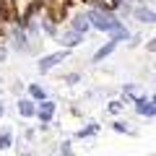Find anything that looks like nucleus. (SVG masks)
<instances>
[{"mask_svg":"<svg viewBox=\"0 0 156 156\" xmlns=\"http://www.w3.org/2000/svg\"><path fill=\"white\" fill-rule=\"evenodd\" d=\"M86 23H91V21H89V16H78V18H76V26H73V29L81 34V31H86V29H89Z\"/></svg>","mask_w":156,"mask_h":156,"instance_id":"obj_8","label":"nucleus"},{"mask_svg":"<svg viewBox=\"0 0 156 156\" xmlns=\"http://www.w3.org/2000/svg\"><path fill=\"white\" fill-rule=\"evenodd\" d=\"M86 16H89V21L94 23L99 31H109V34H112V39H128V37H130L128 29H125L122 23L117 21V18H112L109 13H104V11H89Z\"/></svg>","mask_w":156,"mask_h":156,"instance_id":"obj_1","label":"nucleus"},{"mask_svg":"<svg viewBox=\"0 0 156 156\" xmlns=\"http://www.w3.org/2000/svg\"><path fill=\"white\" fill-rule=\"evenodd\" d=\"M154 104H156V96H154Z\"/></svg>","mask_w":156,"mask_h":156,"instance_id":"obj_15","label":"nucleus"},{"mask_svg":"<svg viewBox=\"0 0 156 156\" xmlns=\"http://www.w3.org/2000/svg\"><path fill=\"white\" fill-rule=\"evenodd\" d=\"M148 50H156V39H151V44H148Z\"/></svg>","mask_w":156,"mask_h":156,"instance_id":"obj_13","label":"nucleus"},{"mask_svg":"<svg viewBox=\"0 0 156 156\" xmlns=\"http://www.w3.org/2000/svg\"><path fill=\"white\" fill-rule=\"evenodd\" d=\"M5 18V5H3V0H0V21Z\"/></svg>","mask_w":156,"mask_h":156,"instance_id":"obj_12","label":"nucleus"},{"mask_svg":"<svg viewBox=\"0 0 156 156\" xmlns=\"http://www.w3.org/2000/svg\"><path fill=\"white\" fill-rule=\"evenodd\" d=\"M135 16H138L140 21H151V23L156 21V13H154V11H146V8H138V11H135Z\"/></svg>","mask_w":156,"mask_h":156,"instance_id":"obj_7","label":"nucleus"},{"mask_svg":"<svg viewBox=\"0 0 156 156\" xmlns=\"http://www.w3.org/2000/svg\"><path fill=\"white\" fill-rule=\"evenodd\" d=\"M3 57H5V50H3V47H0V60H3Z\"/></svg>","mask_w":156,"mask_h":156,"instance_id":"obj_14","label":"nucleus"},{"mask_svg":"<svg viewBox=\"0 0 156 156\" xmlns=\"http://www.w3.org/2000/svg\"><path fill=\"white\" fill-rule=\"evenodd\" d=\"M65 55H68V52H55V55L42 57V60H39V70H42V73H47L52 65H57V62H62V60H65Z\"/></svg>","mask_w":156,"mask_h":156,"instance_id":"obj_2","label":"nucleus"},{"mask_svg":"<svg viewBox=\"0 0 156 156\" xmlns=\"http://www.w3.org/2000/svg\"><path fill=\"white\" fill-rule=\"evenodd\" d=\"M18 112H21L23 117H31V115H37V107H34L31 101H26V99H23L21 104H18Z\"/></svg>","mask_w":156,"mask_h":156,"instance_id":"obj_5","label":"nucleus"},{"mask_svg":"<svg viewBox=\"0 0 156 156\" xmlns=\"http://www.w3.org/2000/svg\"><path fill=\"white\" fill-rule=\"evenodd\" d=\"M138 112L146 115V117H151V115H156V104L154 101H138Z\"/></svg>","mask_w":156,"mask_h":156,"instance_id":"obj_4","label":"nucleus"},{"mask_svg":"<svg viewBox=\"0 0 156 156\" xmlns=\"http://www.w3.org/2000/svg\"><path fill=\"white\" fill-rule=\"evenodd\" d=\"M115 42H117V39H109V44H104V47H101V50L96 52V57H94V60H104V57L109 55L112 50H115Z\"/></svg>","mask_w":156,"mask_h":156,"instance_id":"obj_6","label":"nucleus"},{"mask_svg":"<svg viewBox=\"0 0 156 156\" xmlns=\"http://www.w3.org/2000/svg\"><path fill=\"white\" fill-rule=\"evenodd\" d=\"M29 91H31V96H34V99H44V89H42V86H31Z\"/></svg>","mask_w":156,"mask_h":156,"instance_id":"obj_9","label":"nucleus"},{"mask_svg":"<svg viewBox=\"0 0 156 156\" xmlns=\"http://www.w3.org/2000/svg\"><path fill=\"white\" fill-rule=\"evenodd\" d=\"M37 115L42 117L44 122H50V120H52V115H55V104H52V101H44V104H42V107L37 109Z\"/></svg>","mask_w":156,"mask_h":156,"instance_id":"obj_3","label":"nucleus"},{"mask_svg":"<svg viewBox=\"0 0 156 156\" xmlns=\"http://www.w3.org/2000/svg\"><path fill=\"white\" fill-rule=\"evenodd\" d=\"M8 146H11V135H0V148H8Z\"/></svg>","mask_w":156,"mask_h":156,"instance_id":"obj_11","label":"nucleus"},{"mask_svg":"<svg viewBox=\"0 0 156 156\" xmlns=\"http://www.w3.org/2000/svg\"><path fill=\"white\" fill-rule=\"evenodd\" d=\"M0 112H3V107H0Z\"/></svg>","mask_w":156,"mask_h":156,"instance_id":"obj_16","label":"nucleus"},{"mask_svg":"<svg viewBox=\"0 0 156 156\" xmlns=\"http://www.w3.org/2000/svg\"><path fill=\"white\" fill-rule=\"evenodd\" d=\"M94 133H96V122H91L89 128H83V130H81L78 135H81V138H86V135H94Z\"/></svg>","mask_w":156,"mask_h":156,"instance_id":"obj_10","label":"nucleus"}]
</instances>
